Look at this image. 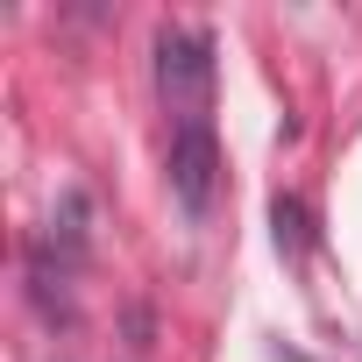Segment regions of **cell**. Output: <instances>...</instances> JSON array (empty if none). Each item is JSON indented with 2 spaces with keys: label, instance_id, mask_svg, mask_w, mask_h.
Here are the masks:
<instances>
[{
  "label": "cell",
  "instance_id": "cell-4",
  "mask_svg": "<svg viewBox=\"0 0 362 362\" xmlns=\"http://www.w3.org/2000/svg\"><path fill=\"white\" fill-rule=\"evenodd\" d=\"M270 228H277V249H284V256H305L313 221H305V206H298V199H284V192H277V199H270Z\"/></svg>",
  "mask_w": 362,
  "mask_h": 362
},
{
  "label": "cell",
  "instance_id": "cell-2",
  "mask_svg": "<svg viewBox=\"0 0 362 362\" xmlns=\"http://www.w3.org/2000/svg\"><path fill=\"white\" fill-rule=\"evenodd\" d=\"M170 199L185 206L192 221L214 214V192H221V142H214V121H185V128H170Z\"/></svg>",
  "mask_w": 362,
  "mask_h": 362
},
{
  "label": "cell",
  "instance_id": "cell-1",
  "mask_svg": "<svg viewBox=\"0 0 362 362\" xmlns=\"http://www.w3.org/2000/svg\"><path fill=\"white\" fill-rule=\"evenodd\" d=\"M156 100L170 128L214 121V36L206 29H156Z\"/></svg>",
  "mask_w": 362,
  "mask_h": 362
},
{
  "label": "cell",
  "instance_id": "cell-3",
  "mask_svg": "<svg viewBox=\"0 0 362 362\" xmlns=\"http://www.w3.org/2000/svg\"><path fill=\"white\" fill-rule=\"evenodd\" d=\"M71 263L50 249V242H29V298H36V313L43 320H71Z\"/></svg>",
  "mask_w": 362,
  "mask_h": 362
}]
</instances>
